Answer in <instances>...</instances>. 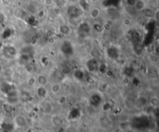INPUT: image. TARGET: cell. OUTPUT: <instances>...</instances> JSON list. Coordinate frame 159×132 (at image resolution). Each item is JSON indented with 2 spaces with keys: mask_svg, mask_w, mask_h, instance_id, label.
Returning <instances> with one entry per match:
<instances>
[{
  "mask_svg": "<svg viewBox=\"0 0 159 132\" xmlns=\"http://www.w3.org/2000/svg\"><path fill=\"white\" fill-rule=\"evenodd\" d=\"M89 2H90V3H95V2H97L99 0H89Z\"/></svg>",
  "mask_w": 159,
  "mask_h": 132,
  "instance_id": "d6986e66",
  "label": "cell"
},
{
  "mask_svg": "<svg viewBox=\"0 0 159 132\" xmlns=\"http://www.w3.org/2000/svg\"><path fill=\"white\" fill-rule=\"evenodd\" d=\"M78 6L81 11L89 12L91 9V3L89 0H78Z\"/></svg>",
  "mask_w": 159,
  "mask_h": 132,
  "instance_id": "6da1fadb",
  "label": "cell"
},
{
  "mask_svg": "<svg viewBox=\"0 0 159 132\" xmlns=\"http://www.w3.org/2000/svg\"><path fill=\"white\" fill-rule=\"evenodd\" d=\"M33 2H43V0H33Z\"/></svg>",
  "mask_w": 159,
  "mask_h": 132,
  "instance_id": "ffe728a7",
  "label": "cell"
},
{
  "mask_svg": "<svg viewBox=\"0 0 159 132\" xmlns=\"http://www.w3.org/2000/svg\"><path fill=\"white\" fill-rule=\"evenodd\" d=\"M6 51H7V53L10 54V56H14L16 54V50L15 49V47L12 46H8L7 49H6Z\"/></svg>",
  "mask_w": 159,
  "mask_h": 132,
  "instance_id": "4fadbf2b",
  "label": "cell"
},
{
  "mask_svg": "<svg viewBox=\"0 0 159 132\" xmlns=\"http://www.w3.org/2000/svg\"><path fill=\"white\" fill-rule=\"evenodd\" d=\"M152 18H153L154 20H155V22H158V19H159V10L158 9H156V10L154 11L153 17Z\"/></svg>",
  "mask_w": 159,
  "mask_h": 132,
  "instance_id": "5bb4252c",
  "label": "cell"
},
{
  "mask_svg": "<svg viewBox=\"0 0 159 132\" xmlns=\"http://www.w3.org/2000/svg\"><path fill=\"white\" fill-rule=\"evenodd\" d=\"M28 14L29 12H27V10L23 8H18L14 12V15L16 18L19 19H25L28 16Z\"/></svg>",
  "mask_w": 159,
  "mask_h": 132,
  "instance_id": "3957f363",
  "label": "cell"
},
{
  "mask_svg": "<svg viewBox=\"0 0 159 132\" xmlns=\"http://www.w3.org/2000/svg\"><path fill=\"white\" fill-rule=\"evenodd\" d=\"M61 90V85L59 83H54L50 86V91L54 94H58Z\"/></svg>",
  "mask_w": 159,
  "mask_h": 132,
  "instance_id": "52a82bcc",
  "label": "cell"
},
{
  "mask_svg": "<svg viewBox=\"0 0 159 132\" xmlns=\"http://www.w3.org/2000/svg\"><path fill=\"white\" fill-rule=\"evenodd\" d=\"M92 29L94 31H95L97 33H102L104 31L103 29V27L102 24L99 23H95L94 24H92Z\"/></svg>",
  "mask_w": 159,
  "mask_h": 132,
  "instance_id": "ba28073f",
  "label": "cell"
},
{
  "mask_svg": "<svg viewBox=\"0 0 159 132\" xmlns=\"http://www.w3.org/2000/svg\"><path fill=\"white\" fill-rule=\"evenodd\" d=\"M2 72V66L0 65V73Z\"/></svg>",
  "mask_w": 159,
  "mask_h": 132,
  "instance_id": "44dd1931",
  "label": "cell"
},
{
  "mask_svg": "<svg viewBox=\"0 0 159 132\" xmlns=\"http://www.w3.org/2000/svg\"><path fill=\"white\" fill-rule=\"evenodd\" d=\"M136 0H126V4H127V6H134V3H135Z\"/></svg>",
  "mask_w": 159,
  "mask_h": 132,
  "instance_id": "ac0fdd59",
  "label": "cell"
},
{
  "mask_svg": "<svg viewBox=\"0 0 159 132\" xmlns=\"http://www.w3.org/2000/svg\"><path fill=\"white\" fill-rule=\"evenodd\" d=\"M141 12H143V15H145L146 17H147V18H152V17H153L154 10H152L151 9H150V8L147 7L145 9V10H143V11Z\"/></svg>",
  "mask_w": 159,
  "mask_h": 132,
  "instance_id": "30bf717a",
  "label": "cell"
},
{
  "mask_svg": "<svg viewBox=\"0 0 159 132\" xmlns=\"http://www.w3.org/2000/svg\"><path fill=\"white\" fill-rule=\"evenodd\" d=\"M58 30L63 36H68L72 33V28L67 24H61L58 26Z\"/></svg>",
  "mask_w": 159,
  "mask_h": 132,
  "instance_id": "5b68a950",
  "label": "cell"
},
{
  "mask_svg": "<svg viewBox=\"0 0 159 132\" xmlns=\"http://www.w3.org/2000/svg\"><path fill=\"white\" fill-rule=\"evenodd\" d=\"M37 14L40 18H43L44 16H45V11L44 10H37Z\"/></svg>",
  "mask_w": 159,
  "mask_h": 132,
  "instance_id": "e0dca14e",
  "label": "cell"
},
{
  "mask_svg": "<svg viewBox=\"0 0 159 132\" xmlns=\"http://www.w3.org/2000/svg\"><path fill=\"white\" fill-rule=\"evenodd\" d=\"M43 3L44 5L47 7H50V6H53L54 5V0H43Z\"/></svg>",
  "mask_w": 159,
  "mask_h": 132,
  "instance_id": "9a60e30c",
  "label": "cell"
},
{
  "mask_svg": "<svg viewBox=\"0 0 159 132\" xmlns=\"http://www.w3.org/2000/svg\"><path fill=\"white\" fill-rule=\"evenodd\" d=\"M6 15H5L3 12H0V26L2 25V24L6 22Z\"/></svg>",
  "mask_w": 159,
  "mask_h": 132,
  "instance_id": "2e32d148",
  "label": "cell"
},
{
  "mask_svg": "<svg viewBox=\"0 0 159 132\" xmlns=\"http://www.w3.org/2000/svg\"><path fill=\"white\" fill-rule=\"evenodd\" d=\"M37 84H38L39 86L46 87L48 84V79L44 74H39L37 77Z\"/></svg>",
  "mask_w": 159,
  "mask_h": 132,
  "instance_id": "8992f818",
  "label": "cell"
},
{
  "mask_svg": "<svg viewBox=\"0 0 159 132\" xmlns=\"http://www.w3.org/2000/svg\"><path fill=\"white\" fill-rule=\"evenodd\" d=\"M122 23H123V25H124V26L129 27V26H130L132 25V23H133V22H132V19H130V18L126 17V18H124V19H123Z\"/></svg>",
  "mask_w": 159,
  "mask_h": 132,
  "instance_id": "7c38bea8",
  "label": "cell"
},
{
  "mask_svg": "<svg viewBox=\"0 0 159 132\" xmlns=\"http://www.w3.org/2000/svg\"><path fill=\"white\" fill-rule=\"evenodd\" d=\"M27 84L29 87H34L37 84V77H30L29 78L27 79Z\"/></svg>",
  "mask_w": 159,
  "mask_h": 132,
  "instance_id": "9c48e42d",
  "label": "cell"
},
{
  "mask_svg": "<svg viewBox=\"0 0 159 132\" xmlns=\"http://www.w3.org/2000/svg\"><path fill=\"white\" fill-rule=\"evenodd\" d=\"M150 103H151V105L153 107H155V108L158 107L159 103L158 98L157 97H153V98L150 100Z\"/></svg>",
  "mask_w": 159,
  "mask_h": 132,
  "instance_id": "8fae6325",
  "label": "cell"
},
{
  "mask_svg": "<svg viewBox=\"0 0 159 132\" xmlns=\"http://www.w3.org/2000/svg\"><path fill=\"white\" fill-rule=\"evenodd\" d=\"M101 12H102L99 7H92L89 11V15L90 19L95 20V19H99V16L101 15Z\"/></svg>",
  "mask_w": 159,
  "mask_h": 132,
  "instance_id": "277c9868",
  "label": "cell"
},
{
  "mask_svg": "<svg viewBox=\"0 0 159 132\" xmlns=\"http://www.w3.org/2000/svg\"><path fill=\"white\" fill-rule=\"evenodd\" d=\"M134 10L137 12H141L143 10H145L147 7V4L146 0H136L135 3H134Z\"/></svg>",
  "mask_w": 159,
  "mask_h": 132,
  "instance_id": "7a4b0ae2",
  "label": "cell"
}]
</instances>
